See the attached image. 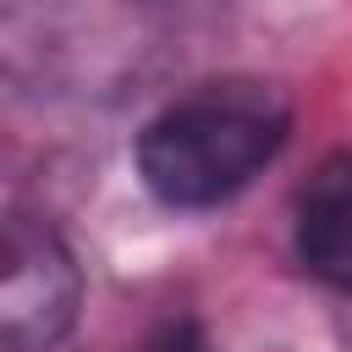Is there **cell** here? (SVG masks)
Wrapping results in <instances>:
<instances>
[{"label": "cell", "mask_w": 352, "mask_h": 352, "mask_svg": "<svg viewBox=\"0 0 352 352\" xmlns=\"http://www.w3.org/2000/svg\"><path fill=\"white\" fill-rule=\"evenodd\" d=\"M148 352H204V341H198L187 324H170V330H165V336H160Z\"/></svg>", "instance_id": "cell-4"}, {"label": "cell", "mask_w": 352, "mask_h": 352, "mask_svg": "<svg viewBox=\"0 0 352 352\" xmlns=\"http://www.w3.org/2000/svg\"><path fill=\"white\" fill-rule=\"evenodd\" d=\"M297 258L336 292H352V148L319 160L297 192Z\"/></svg>", "instance_id": "cell-3"}, {"label": "cell", "mask_w": 352, "mask_h": 352, "mask_svg": "<svg viewBox=\"0 0 352 352\" xmlns=\"http://www.w3.org/2000/svg\"><path fill=\"white\" fill-rule=\"evenodd\" d=\"M286 126L292 116L264 82H209L143 126L138 176L170 209H209L280 154Z\"/></svg>", "instance_id": "cell-1"}, {"label": "cell", "mask_w": 352, "mask_h": 352, "mask_svg": "<svg viewBox=\"0 0 352 352\" xmlns=\"http://www.w3.org/2000/svg\"><path fill=\"white\" fill-rule=\"evenodd\" d=\"M77 264L66 253V242L28 220L11 214L6 220V264H0V346L6 352H50L72 319H77Z\"/></svg>", "instance_id": "cell-2"}]
</instances>
